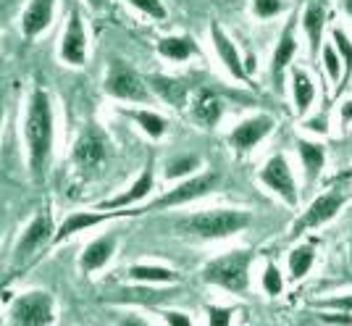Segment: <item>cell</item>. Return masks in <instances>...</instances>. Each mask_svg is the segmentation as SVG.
<instances>
[{
    "label": "cell",
    "mask_w": 352,
    "mask_h": 326,
    "mask_svg": "<svg viewBox=\"0 0 352 326\" xmlns=\"http://www.w3.org/2000/svg\"><path fill=\"white\" fill-rule=\"evenodd\" d=\"M287 3L284 0H252V16L268 21V19H276L279 14H284Z\"/></svg>",
    "instance_id": "obj_31"
},
{
    "label": "cell",
    "mask_w": 352,
    "mask_h": 326,
    "mask_svg": "<svg viewBox=\"0 0 352 326\" xmlns=\"http://www.w3.org/2000/svg\"><path fill=\"white\" fill-rule=\"evenodd\" d=\"M113 250H116V235H103V237H98L85 248L82 258H79V266H82L85 274L98 271V268H103L111 261Z\"/></svg>",
    "instance_id": "obj_20"
},
{
    "label": "cell",
    "mask_w": 352,
    "mask_h": 326,
    "mask_svg": "<svg viewBox=\"0 0 352 326\" xmlns=\"http://www.w3.org/2000/svg\"><path fill=\"white\" fill-rule=\"evenodd\" d=\"M331 43H334V47L339 50L342 63H344V74H342V82H339V87H337V95H342V92L347 89V85H350V76H352V40L342 27H334V30H331Z\"/></svg>",
    "instance_id": "obj_25"
},
{
    "label": "cell",
    "mask_w": 352,
    "mask_h": 326,
    "mask_svg": "<svg viewBox=\"0 0 352 326\" xmlns=\"http://www.w3.org/2000/svg\"><path fill=\"white\" fill-rule=\"evenodd\" d=\"M150 87L161 95V100H166L168 105H184L187 100V92H190V85L179 76H163L155 74L150 79Z\"/></svg>",
    "instance_id": "obj_23"
},
{
    "label": "cell",
    "mask_w": 352,
    "mask_h": 326,
    "mask_svg": "<svg viewBox=\"0 0 352 326\" xmlns=\"http://www.w3.org/2000/svg\"><path fill=\"white\" fill-rule=\"evenodd\" d=\"M74 161L82 169H95L105 161V140L95 127H87L74 145Z\"/></svg>",
    "instance_id": "obj_12"
},
{
    "label": "cell",
    "mask_w": 352,
    "mask_h": 326,
    "mask_svg": "<svg viewBox=\"0 0 352 326\" xmlns=\"http://www.w3.org/2000/svg\"><path fill=\"white\" fill-rule=\"evenodd\" d=\"M321 61H323V69H326V74H329V79L334 82L339 87V82H342V56H339V50L334 47V43H323L321 47Z\"/></svg>",
    "instance_id": "obj_28"
},
{
    "label": "cell",
    "mask_w": 352,
    "mask_h": 326,
    "mask_svg": "<svg viewBox=\"0 0 352 326\" xmlns=\"http://www.w3.org/2000/svg\"><path fill=\"white\" fill-rule=\"evenodd\" d=\"M105 92L118 98V100H132V103H147L150 100V89L145 87V82L140 79V74L134 69H129L121 61H113V66L108 69Z\"/></svg>",
    "instance_id": "obj_4"
},
{
    "label": "cell",
    "mask_w": 352,
    "mask_h": 326,
    "mask_svg": "<svg viewBox=\"0 0 352 326\" xmlns=\"http://www.w3.org/2000/svg\"><path fill=\"white\" fill-rule=\"evenodd\" d=\"M129 119H134L142 129H145V134H150V137H161L163 132H166V121L158 116V113H150V111H124Z\"/></svg>",
    "instance_id": "obj_29"
},
{
    "label": "cell",
    "mask_w": 352,
    "mask_h": 326,
    "mask_svg": "<svg viewBox=\"0 0 352 326\" xmlns=\"http://www.w3.org/2000/svg\"><path fill=\"white\" fill-rule=\"evenodd\" d=\"M302 30H305V37H308L310 56L316 58L323 47V30H326V8L318 0H313V3L305 6V11H302Z\"/></svg>",
    "instance_id": "obj_14"
},
{
    "label": "cell",
    "mask_w": 352,
    "mask_h": 326,
    "mask_svg": "<svg viewBox=\"0 0 352 326\" xmlns=\"http://www.w3.org/2000/svg\"><path fill=\"white\" fill-rule=\"evenodd\" d=\"M339 113H342V119L344 121H352V100H347V103L339 108Z\"/></svg>",
    "instance_id": "obj_41"
},
{
    "label": "cell",
    "mask_w": 352,
    "mask_h": 326,
    "mask_svg": "<svg viewBox=\"0 0 352 326\" xmlns=\"http://www.w3.org/2000/svg\"><path fill=\"white\" fill-rule=\"evenodd\" d=\"M50 216H37L34 221L27 226V232H24V237L19 239V245H16V261H24V258H30L34 250H40L47 237H50Z\"/></svg>",
    "instance_id": "obj_17"
},
{
    "label": "cell",
    "mask_w": 352,
    "mask_h": 326,
    "mask_svg": "<svg viewBox=\"0 0 352 326\" xmlns=\"http://www.w3.org/2000/svg\"><path fill=\"white\" fill-rule=\"evenodd\" d=\"M305 127H308L310 132L326 134V132H329V119H326V116H313L310 121H305Z\"/></svg>",
    "instance_id": "obj_37"
},
{
    "label": "cell",
    "mask_w": 352,
    "mask_h": 326,
    "mask_svg": "<svg viewBox=\"0 0 352 326\" xmlns=\"http://www.w3.org/2000/svg\"><path fill=\"white\" fill-rule=\"evenodd\" d=\"M121 326H147L142 318H137V316H126V318H121Z\"/></svg>",
    "instance_id": "obj_40"
},
{
    "label": "cell",
    "mask_w": 352,
    "mask_h": 326,
    "mask_svg": "<svg viewBox=\"0 0 352 326\" xmlns=\"http://www.w3.org/2000/svg\"><path fill=\"white\" fill-rule=\"evenodd\" d=\"M210 43L216 47V56L223 63V69L234 76L236 82H248V69H245V61H242V53L236 50V45L229 40V34L221 30L219 24L210 27Z\"/></svg>",
    "instance_id": "obj_11"
},
{
    "label": "cell",
    "mask_w": 352,
    "mask_h": 326,
    "mask_svg": "<svg viewBox=\"0 0 352 326\" xmlns=\"http://www.w3.org/2000/svg\"><path fill=\"white\" fill-rule=\"evenodd\" d=\"M339 8L352 19V0H339Z\"/></svg>",
    "instance_id": "obj_42"
},
{
    "label": "cell",
    "mask_w": 352,
    "mask_h": 326,
    "mask_svg": "<svg viewBox=\"0 0 352 326\" xmlns=\"http://www.w3.org/2000/svg\"><path fill=\"white\" fill-rule=\"evenodd\" d=\"M166 324L168 326H192V321L184 313H166Z\"/></svg>",
    "instance_id": "obj_38"
},
{
    "label": "cell",
    "mask_w": 352,
    "mask_h": 326,
    "mask_svg": "<svg viewBox=\"0 0 352 326\" xmlns=\"http://www.w3.org/2000/svg\"><path fill=\"white\" fill-rule=\"evenodd\" d=\"M342 206H344V195H339V193H326V195H321V197H316V200L308 206V210L297 219L292 235L294 237H300L302 232H308V229H316V226H321V224L331 221L339 210H342Z\"/></svg>",
    "instance_id": "obj_8"
},
{
    "label": "cell",
    "mask_w": 352,
    "mask_h": 326,
    "mask_svg": "<svg viewBox=\"0 0 352 326\" xmlns=\"http://www.w3.org/2000/svg\"><path fill=\"white\" fill-rule=\"evenodd\" d=\"M321 308H337V311H352V295H350V297H331V300H323Z\"/></svg>",
    "instance_id": "obj_35"
},
{
    "label": "cell",
    "mask_w": 352,
    "mask_h": 326,
    "mask_svg": "<svg viewBox=\"0 0 352 326\" xmlns=\"http://www.w3.org/2000/svg\"><path fill=\"white\" fill-rule=\"evenodd\" d=\"M219 184V174H203V177H195V179H187V182H182V184H176L171 193H166L163 197H158L153 208H171V206H182V203H190V200H197V197H203L208 195L213 187Z\"/></svg>",
    "instance_id": "obj_9"
},
{
    "label": "cell",
    "mask_w": 352,
    "mask_h": 326,
    "mask_svg": "<svg viewBox=\"0 0 352 326\" xmlns=\"http://www.w3.org/2000/svg\"><path fill=\"white\" fill-rule=\"evenodd\" d=\"M53 8H56V0H32L21 14L24 37H37L43 30H47V24L53 21Z\"/></svg>",
    "instance_id": "obj_16"
},
{
    "label": "cell",
    "mask_w": 352,
    "mask_h": 326,
    "mask_svg": "<svg viewBox=\"0 0 352 326\" xmlns=\"http://www.w3.org/2000/svg\"><path fill=\"white\" fill-rule=\"evenodd\" d=\"M323 321L337 326H352V316H323Z\"/></svg>",
    "instance_id": "obj_39"
},
{
    "label": "cell",
    "mask_w": 352,
    "mask_h": 326,
    "mask_svg": "<svg viewBox=\"0 0 352 326\" xmlns=\"http://www.w3.org/2000/svg\"><path fill=\"white\" fill-rule=\"evenodd\" d=\"M271 129H274V119L271 116H265V113H261V116H250V119H245L242 124H236L234 129L229 132V145L234 150H252L258 142H263L265 137L271 134Z\"/></svg>",
    "instance_id": "obj_10"
},
{
    "label": "cell",
    "mask_w": 352,
    "mask_h": 326,
    "mask_svg": "<svg viewBox=\"0 0 352 326\" xmlns=\"http://www.w3.org/2000/svg\"><path fill=\"white\" fill-rule=\"evenodd\" d=\"M232 324V311L229 308H210L208 311V326H229Z\"/></svg>",
    "instance_id": "obj_34"
},
{
    "label": "cell",
    "mask_w": 352,
    "mask_h": 326,
    "mask_svg": "<svg viewBox=\"0 0 352 326\" xmlns=\"http://www.w3.org/2000/svg\"><path fill=\"white\" fill-rule=\"evenodd\" d=\"M294 24H297V19H289L287 21V27L281 32L279 43L274 47V56H271V76H274V85L281 87V74H284V69L289 66L297 56V40H294Z\"/></svg>",
    "instance_id": "obj_13"
},
{
    "label": "cell",
    "mask_w": 352,
    "mask_h": 326,
    "mask_svg": "<svg viewBox=\"0 0 352 326\" xmlns=\"http://www.w3.org/2000/svg\"><path fill=\"white\" fill-rule=\"evenodd\" d=\"M200 166V158L197 155H182V158H174V161L166 166V179H179L187 177L192 171H197Z\"/></svg>",
    "instance_id": "obj_30"
},
{
    "label": "cell",
    "mask_w": 352,
    "mask_h": 326,
    "mask_svg": "<svg viewBox=\"0 0 352 326\" xmlns=\"http://www.w3.org/2000/svg\"><path fill=\"white\" fill-rule=\"evenodd\" d=\"M250 261H252V252L248 250H236L229 255H221L216 261H210L203 271V279L208 284H216L223 287L226 292H236V295H245L250 287Z\"/></svg>",
    "instance_id": "obj_3"
},
{
    "label": "cell",
    "mask_w": 352,
    "mask_h": 326,
    "mask_svg": "<svg viewBox=\"0 0 352 326\" xmlns=\"http://www.w3.org/2000/svg\"><path fill=\"white\" fill-rule=\"evenodd\" d=\"M263 290L268 292L271 297H276L284 290V279H281L279 268L274 266V263H268L263 271Z\"/></svg>",
    "instance_id": "obj_33"
},
{
    "label": "cell",
    "mask_w": 352,
    "mask_h": 326,
    "mask_svg": "<svg viewBox=\"0 0 352 326\" xmlns=\"http://www.w3.org/2000/svg\"><path fill=\"white\" fill-rule=\"evenodd\" d=\"M129 213H137V210H116V213H113V210H108V213H72L66 221L60 224L58 232H56V242L72 237V235L82 232V229H87V226H98V224L113 221V219L129 216Z\"/></svg>",
    "instance_id": "obj_15"
},
{
    "label": "cell",
    "mask_w": 352,
    "mask_h": 326,
    "mask_svg": "<svg viewBox=\"0 0 352 326\" xmlns=\"http://www.w3.org/2000/svg\"><path fill=\"white\" fill-rule=\"evenodd\" d=\"M297 153L302 163V174H305V187H313L316 179L321 177L323 166H326V150L318 142L310 140H297Z\"/></svg>",
    "instance_id": "obj_18"
},
{
    "label": "cell",
    "mask_w": 352,
    "mask_h": 326,
    "mask_svg": "<svg viewBox=\"0 0 352 326\" xmlns=\"http://www.w3.org/2000/svg\"><path fill=\"white\" fill-rule=\"evenodd\" d=\"M292 103H294V113L300 119L308 113L310 105L316 103V82L302 69H292Z\"/></svg>",
    "instance_id": "obj_22"
},
{
    "label": "cell",
    "mask_w": 352,
    "mask_h": 326,
    "mask_svg": "<svg viewBox=\"0 0 352 326\" xmlns=\"http://www.w3.org/2000/svg\"><path fill=\"white\" fill-rule=\"evenodd\" d=\"M158 53L163 58L174 61V63H182V61L192 58L197 53V45L192 43L187 34H168L158 43Z\"/></svg>",
    "instance_id": "obj_24"
},
{
    "label": "cell",
    "mask_w": 352,
    "mask_h": 326,
    "mask_svg": "<svg viewBox=\"0 0 352 326\" xmlns=\"http://www.w3.org/2000/svg\"><path fill=\"white\" fill-rule=\"evenodd\" d=\"M129 274H132L134 279H140V282H176V279H179V276H176L171 268L150 266V263H140V266H132V268H129Z\"/></svg>",
    "instance_id": "obj_27"
},
{
    "label": "cell",
    "mask_w": 352,
    "mask_h": 326,
    "mask_svg": "<svg viewBox=\"0 0 352 326\" xmlns=\"http://www.w3.org/2000/svg\"><path fill=\"white\" fill-rule=\"evenodd\" d=\"M58 53L60 61L69 63V66H85V61H87V32H85L82 14L76 8H72V14H69Z\"/></svg>",
    "instance_id": "obj_7"
},
{
    "label": "cell",
    "mask_w": 352,
    "mask_h": 326,
    "mask_svg": "<svg viewBox=\"0 0 352 326\" xmlns=\"http://www.w3.org/2000/svg\"><path fill=\"white\" fill-rule=\"evenodd\" d=\"M153 182H155V177H153V163H150L126 193H121L118 197H113V200L100 203V208H108V210H121V208L132 206V203H140V200H145L147 195L153 193Z\"/></svg>",
    "instance_id": "obj_21"
},
{
    "label": "cell",
    "mask_w": 352,
    "mask_h": 326,
    "mask_svg": "<svg viewBox=\"0 0 352 326\" xmlns=\"http://www.w3.org/2000/svg\"><path fill=\"white\" fill-rule=\"evenodd\" d=\"M24 140L30 148L32 169L40 177L45 161L50 155V145H53V108H50L47 92L43 89L32 92L30 111H27V121H24Z\"/></svg>",
    "instance_id": "obj_1"
},
{
    "label": "cell",
    "mask_w": 352,
    "mask_h": 326,
    "mask_svg": "<svg viewBox=\"0 0 352 326\" xmlns=\"http://www.w3.org/2000/svg\"><path fill=\"white\" fill-rule=\"evenodd\" d=\"M250 221H252V216H250L248 210H226V208H219V210H203V213L187 216L182 221V232L203 239H221V237H232L236 232L248 229Z\"/></svg>",
    "instance_id": "obj_2"
},
{
    "label": "cell",
    "mask_w": 352,
    "mask_h": 326,
    "mask_svg": "<svg viewBox=\"0 0 352 326\" xmlns=\"http://www.w3.org/2000/svg\"><path fill=\"white\" fill-rule=\"evenodd\" d=\"M313 261H316V250H313L310 245H300V248H294V250L289 252V274H292V279H302V276H308Z\"/></svg>",
    "instance_id": "obj_26"
},
{
    "label": "cell",
    "mask_w": 352,
    "mask_h": 326,
    "mask_svg": "<svg viewBox=\"0 0 352 326\" xmlns=\"http://www.w3.org/2000/svg\"><path fill=\"white\" fill-rule=\"evenodd\" d=\"M261 182L271 193H276L281 200H287L289 206H297L300 200V190H297V182H294L292 166L284 155H271L265 166L261 169Z\"/></svg>",
    "instance_id": "obj_5"
},
{
    "label": "cell",
    "mask_w": 352,
    "mask_h": 326,
    "mask_svg": "<svg viewBox=\"0 0 352 326\" xmlns=\"http://www.w3.org/2000/svg\"><path fill=\"white\" fill-rule=\"evenodd\" d=\"M132 8H137L142 16H147V19H155V21H163L166 16H168V11H166V6H163L161 0H126Z\"/></svg>",
    "instance_id": "obj_32"
},
{
    "label": "cell",
    "mask_w": 352,
    "mask_h": 326,
    "mask_svg": "<svg viewBox=\"0 0 352 326\" xmlns=\"http://www.w3.org/2000/svg\"><path fill=\"white\" fill-rule=\"evenodd\" d=\"M121 300H145V303H153V300H161L163 295H150V292H145V290H132V292H121Z\"/></svg>",
    "instance_id": "obj_36"
},
{
    "label": "cell",
    "mask_w": 352,
    "mask_h": 326,
    "mask_svg": "<svg viewBox=\"0 0 352 326\" xmlns=\"http://www.w3.org/2000/svg\"><path fill=\"white\" fill-rule=\"evenodd\" d=\"M192 116L200 127H216L223 116V100H221L216 92L210 89H200L195 95V103H192Z\"/></svg>",
    "instance_id": "obj_19"
},
{
    "label": "cell",
    "mask_w": 352,
    "mask_h": 326,
    "mask_svg": "<svg viewBox=\"0 0 352 326\" xmlns=\"http://www.w3.org/2000/svg\"><path fill=\"white\" fill-rule=\"evenodd\" d=\"M11 318L16 326H50L53 321V300L45 292L21 295L11 308Z\"/></svg>",
    "instance_id": "obj_6"
},
{
    "label": "cell",
    "mask_w": 352,
    "mask_h": 326,
    "mask_svg": "<svg viewBox=\"0 0 352 326\" xmlns=\"http://www.w3.org/2000/svg\"><path fill=\"white\" fill-rule=\"evenodd\" d=\"M87 3H89V8H95V11H100L105 6V0H87Z\"/></svg>",
    "instance_id": "obj_43"
}]
</instances>
